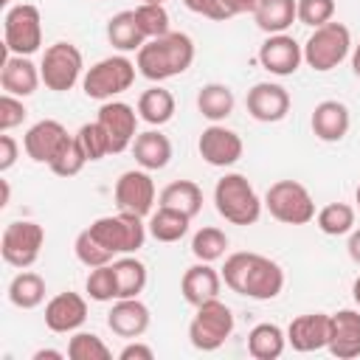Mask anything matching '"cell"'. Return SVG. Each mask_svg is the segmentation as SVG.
<instances>
[{"mask_svg": "<svg viewBox=\"0 0 360 360\" xmlns=\"http://www.w3.org/2000/svg\"><path fill=\"white\" fill-rule=\"evenodd\" d=\"M352 298H354V304L360 307V276H357L354 284H352Z\"/></svg>", "mask_w": 360, "mask_h": 360, "instance_id": "f5cc1de1", "label": "cell"}, {"mask_svg": "<svg viewBox=\"0 0 360 360\" xmlns=\"http://www.w3.org/2000/svg\"><path fill=\"white\" fill-rule=\"evenodd\" d=\"M329 335H332V315H326V312L298 315L287 326V343L301 354L326 349L329 346Z\"/></svg>", "mask_w": 360, "mask_h": 360, "instance_id": "e0dca14e", "label": "cell"}, {"mask_svg": "<svg viewBox=\"0 0 360 360\" xmlns=\"http://www.w3.org/2000/svg\"><path fill=\"white\" fill-rule=\"evenodd\" d=\"M107 39L121 53H129V51L138 53L141 51L146 37H143V31H141V25L135 20V8H124V11H118V14H112L107 20Z\"/></svg>", "mask_w": 360, "mask_h": 360, "instance_id": "83f0119b", "label": "cell"}, {"mask_svg": "<svg viewBox=\"0 0 360 360\" xmlns=\"http://www.w3.org/2000/svg\"><path fill=\"white\" fill-rule=\"evenodd\" d=\"M309 127L315 132L318 141L323 143H338L346 138L349 127H352V115H349V107L338 98H326L321 104H315L312 110V118H309Z\"/></svg>", "mask_w": 360, "mask_h": 360, "instance_id": "7402d4cb", "label": "cell"}, {"mask_svg": "<svg viewBox=\"0 0 360 360\" xmlns=\"http://www.w3.org/2000/svg\"><path fill=\"white\" fill-rule=\"evenodd\" d=\"M214 205L217 214L231 225H256L264 208V200H259L250 180L239 172H228L214 186Z\"/></svg>", "mask_w": 360, "mask_h": 360, "instance_id": "3957f363", "label": "cell"}, {"mask_svg": "<svg viewBox=\"0 0 360 360\" xmlns=\"http://www.w3.org/2000/svg\"><path fill=\"white\" fill-rule=\"evenodd\" d=\"M25 115H28V110H25L20 96H11V93L0 96V132H8L14 127H20L25 121Z\"/></svg>", "mask_w": 360, "mask_h": 360, "instance_id": "ee69618b", "label": "cell"}, {"mask_svg": "<svg viewBox=\"0 0 360 360\" xmlns=\"http://www.w3.org/2000/svg\"><path fill=\"white\" fill-rule=\"evenodd\" d=\"M259 0H222V6L228 8L231 17H239V14H253Z\"/></svg>", "mask_w": 360, "mask_h": 360, "instance_id": "c3c4849f", "label": "cell"}, {"mask_svg": "<svg viewBox=\"0 0 360 360\" xmlns=\"http://www.w3.org/2000/svg\"><path fill=\"white\" fill-rule=\"evenodd\" d=\"M138 118L141 115L127 101H115V98L101 101L96 121L107 132V141H110V152L112 155H121V152H127L132 146V141L138 138Z\"/></svg>", "mask_w": 360, "mask_h": 360, "instance_id": "7c38bea8", "label": "cell"}, {"mask_svg": "<svg viewBox=\"0 0 360 360\" xmlns=\"http://www.w3.org/2000/svg\"><path fill=\"white\" fill-rule=\"evenodd\" d=\"M70 141V132L53 121V118H42L37 124L28 127L25 138H22V146H25V155L34 160V163H45L51 166V160L62 152V146Z\"/></svg>", "mask_w": 360, "mask_h": 360, "instance_id": "2e32d148", "label": "cell"}, {"mask_svg": "<svg viewBox=\"0 0 360 360\" xmlns=\"http://www.w3.org/2000/svg\"><path fill=\"white\" fill-rule=\"evenodd\" d=\"M326 349L338 360L360 357V309H338L332 315V335Z\"/></svg>", "mask_w": 360, "mask_h": 360, "instance_id": "603a6c76", "label": "cell"}, {"mask_svg": "<svg viewBox=\"0 0 360 360\" xmlns=\"http://www.w3.org/2000/svg\"><path fill=\"white\" fill-rule=\"evenodd\" d=\"M304 62V45L290 34H267L259 45V65L273 76H292Z\"/></svg>", "mask_w": 360, "mask_h": 360, "instance_id": "9a60e30c", "label": "cell"}, {"mask_svg": "<svg viewBox=\"0 0 360 360\" xmlns=\"http://www.w3.org/2000/svg\"><path fill=\"white\" fill-rule=\"evenodd\" d=\"M233 104H236L233 90L228 84H222V82H208L197 93V110L211 124H222L233 112Z\"/></svg>", "mask_w": 360, "mask_h": 360, "instance_id": "f546056e", "label": "cell"}, {"mask_svg": "<svg viewBox=\"0 0 360 360\" xmlns=\"http://www.w3.org/2000/svg\"><path fill=\"white\" fill-rule=\"evenodd\" d=\"M222 290V273L211 267V262L191 264L180 278V292L191 307H200L211 298H219Z\"/></svg>", "mask_w": 360, "mask_h": 360, "instance_id": "cb8c5ba5", "label": "cell"}, {"mask_svg": "<svg viewBox=\"0 0 360 360\" xmlns=\"http://www.w3.org/2000/svg\"><path fill=\"white\" fill-rule=\"evenodd\" d=\"M68 357L70 360H110V346L96 332H73L68 340Z\"/></svg>", "mask_w": 360, "mask_h": 360, "instance_id": "8d00e7d4", "label": "cell"}, {"mask_svg": "<svg viewBox=\"0 0 360 360\" xmlns=\"http://www.w3.org/2000/svg\"><path fill=\"white\" fill-rule=\"evenodd\" d=\"M245 104L250 118L262 124H276V121H284L290 112V93L276 82H259L248 90Z\"/></svg>", "mask_w": 360, "mask_h": 360, "instance_id": "ac0fdd59", "label": "cell"}, {"mask_svg": "<svg viewBox=\"0 0 360 360\" xmlns=\"http://www.w3.org/2000/svg\"><path fill=\"white\" fill-rule=\"evenodd\" d=\"M132 155H135V163L146 172L166 169L172 160V141L160 129L138 132V138L132 141Z\"/></svg>", "mask_w": 360, "mask_h": 360, "instance_id": "d4e9b609", "label": "cell"}, {"mask_svg": "<svg viewBox=\"0 0 360 360\" xmlns=\"http://www.w3.org/2000/svg\"><path fill=\"white\" fill-rule=\"evenodd\" d=\"M287 349V329H281L278 323H256L248 332V354L253 360H278Z\"/></svg>", "mask_w": 360, "mask_h": 360, "instance_id": "484cf974", "label": "cell"}, {"mask_svg": "<svg viewBox=\"0 0 360 360\" xmlns=\"http://www.w3.org/2000/svg\"><path fill=\"white\" fill-rule=\"evenodd\" d=\"M76 138H79V143H82V149H84V155H87L90 163H93V160H101V158H107V155H112V152H110L107 132L101 129L98 121L82 124L79 132H76Z\"/></svg>", "mask_w": 360, "mask_h": 360, "instance_id": "b9f144b4", "label": "cell"}, {"mask_svg": "<svg viewBox=\"0 0 360 360\" xmlns=\"http://www.w3.org/2000/svg\"><path fill=\"white\" fill-rule=\"evenodd\" d=\"M194 62V39L183 31H169L163 37L146 39L135 53L138 73L149 82H166L186 73Z\"/></svg>", "mask_w": 360, "mask_h": 360, "instance_id": "7a4b0ae2", "label": "cell"}, {"mask_svg": "<svg viewBox=\"0 0 360 360\" xmlns=\"http://www.w3.org/2000/svg\"><path fill=\"white\" fill-rule=\"evenodd\" d=\"M39 76L42 84L53 93H68L76 87L79 79H84V56L73 42H53L45 48L42 62H39Z\"/></svg>", "mask_w": 360, "mask_h": 360, "instance_id": "ba28073f", "label": "cell"}, {"mask_svg": "<svg viewBox=\"0 0 360 360\" xmlns=\"http://www.w3.org/2000/svg\"><path fill=\"white\" fill-rule=\"evenodd\" d=\"M73 253H76V259L84 264V267H101V264H110L115 256L90 233V228H84V231H79V236H76V242H73Z\"/></svg>", "mask_w": 360, "mask_h": 360, "instance_id": "f35d334b", "label": "cell"}, {"mask_svg": "<svg viewBox=\"0 0 360 360\" xmlns=\"http://www.w3.org/2000/svg\"><path fill=\"white\" fill-rule=\"evenodd\" d=\"M17 155H20L17 141H14L8 132H3V135H0V172H8V169L17 163Z\"/></svg>", "mask_w": 360, "mask_h": 360, "instance_id": "bcb514c9", "label": "cell"}, {"mask_svg": "<svg viewBox=\"0 0 360 360\" xmlns=\"http://www.w3.org/2000/svg\"><path fill=\"white\" fill-rule=\"evenodd\" d=\"M42 245H45L42 225L34 219H17V222H8L0 236V256L6 264L17 270H28L39 259Z\"/></svg>", "mask_w": 360, "mask_h": 360, "instance_id": "8fae6325", "label": "cell"}, {"mask_svg": "<svg viewBox=\"0 0 360 360\" xmlns=\"http://www.w3.org/2000/svg\"><path fill=\"white\" fill-rule=\"evenodd\" d=\"M354 202L360 205V183H357V188H354Z\"/></svg>", "mask_w": 360, "mask_h": 360, "instance_id": "11a10c76", "label": "cell"}, {"mask_svg": "<svg viewBox=\"0 0 360 360\" xmlns=\"http://www.w3.org/2000/svg\"><path fill=\"white\" fill-rule=\"evenodd\" d=\"M118 360H155V352H152V346H146V343H141V340L135 338V340H129V343L118 352Z\"/></svg>", "mask_w": 360, "mask_h": 360, "instance_id": "7dc6e473", "label": "cell"}, {"mask_svg": "<svg viewBox=\"0 0 360 360\" xmlns=\"http://www.w3.org/2000/svg\"><path fill=\"white\" fill-rule=\"evenodd\" d=\"M228 250V236L222 228H214V225H205L200 228L194 236H191V253L197 262H217L222 259Z\"/></svg>", "mask_w": 360, "mask_h": 360, "instance_id": "d590c367", "label": "cell"}, {"mask_svg": "<svg viewBox=\"0 0 360 360\" xmlns=\"http://www.w3.org/2000/svg\"><path fill=\"white\" fill-rule=\"evenodd\" d=\"M346 250H349V259H352L354 264H360V228H354V231L349 233Z\"/></svg>", "mask_w": 360, "mask_h": 360, "instance_id": "681fc988", "label": "cell"}, {"mask_svg": "<svg viewBox=\"0 0 360 360\" xmlns=\"http://www.w3.org/2000/svg\"><path fill=\"white\" fill-rule=\"evenodd\" d=\"M90 233L112 253V256H127V253H138L146 242V225L143 217L129 214V211H118L110 217H98L90 225Z\"/></svg>", "mask_w": 360, "mask_h": 360, "instance_id": "8992f818", "label": "cell"}, {"mask_svg": "<svg viewBox=\"0 0 360 360\" xmlns=\"http://www.w3.org/2000/svg\"><path fill=\"white\" fill-rule=\"evenodd\" d=\"M219 273H222V284L231 292L253 301H273L284 290L281 264L262 253H250V250L231 253Z\"/></svg>", "mask_w": 360, "mask_h": 360, "instance_id": "6da1fadb", "label": "cell"}, {"mask_svg": "<svg viewBox=\"0 0 360 360\" xmlns=\"http://www.w3.org/2000/svg\"><path fill=\"white\" fill-rule=\"evenodd\" d=\"M183 6L191 11V14H200V17H208L214 22H222L228 20V8L222 6V0H183Z\"/></svg>", "mask_w": 360, "mask_h": 360, "instance_id": "f6af8a7d", "label": "cell"}, {"mask_svg": "<svg viewBox=\"0 0 360 360\" xmlns=\"http://www.w3.org/2000/svg\"><path fill=\"white\" fill-rule=\"evenodd\" d=\"M8 3H11V0H3V6H8Z\"/></svg>", "mask_w": 360, "mask_h": 360, "instance_id": "6f0895ef", "label": "cell"}, {"mask_svg": "<svg viewBox=\"0 0 360 360\" xmlns=\"http://www.w3.org/2000/svg\"><path fill=\"white\" fill-rule=\"evenodd\" d=\"M253 20L264 34H287V28L298 20V0H259Z\"/></svg>", "mask_w": 360, "mask_h": 360, "instance_id": "4316f807", "label": "cell"}, {"mask_svg": "<svg viewBox=\"0 0 360 360\" xmlns=\"http://www.w3.org/2000/svg\"><path fill=\"white\" fill-rule=\"evenodd\" d=\"M115 205L118 211H129L138 217H149L158 200L155 180L146 169H129L115 180Z\"/></svg>", "mask_w": 360, "mask_h": 360, "instance_id": "4fadbf2b", "label": "cell"}, {"mask_svg": "<svg viewBox=\"0 0 360 360\" xmlns=\"http://www.w3.org/2000/svg\"><path fill=\"white\" fill-rule=\"evenodd\" d=\"M135 20H138L146 39H155V37H163L172 31L169 28V11L163 3H141L135 8Z\"/></svg>", "mask_w": 360, "mask_h": 360, "instance_id": "ab89813d", "label": "cell"}, {"mask_svg": "<svg viewBox=\"0 0 360 360\" xmlns=\"http://www.w3.org/2000/svg\"><path fill=\"white\" fill-rule=\"evenodd\" d=\"M84 292H87L90 301H98V304H107V301H115L118 298V284H115L112 262L110 264H101V267H93L87 273Z\"/></svg>", "mask_w": 360, "mask_h": 360, "instance_id": "74e56055", "label": "cell"}, {"mask_svg": "<svg viewBox=\"0 0 360 360\" xmlns=\"http://www.w3.org/2000/svg\"><path fill=\"white\" fill-rule=\"evenodd\" d=\"M112 270H115V284H118V298H138L149 281L146 264L141 259H135L132 253L112 259Z\"/></svg>", "mask_w": 360, "mask_h": 360, "instance_id": "1f68e13d", "label": "cell"}, {"mask_svg": "<svg viewBox=\"0 0 360 360\" xmlns=\"http://www.w3.org/2000/svg\"><path fill=\"white\" fill-rule=\"evenodd\" d=\"M0 186H3V202H0V205H8V197H11V191H8V180H0Z\"/></svg>", "mask_w": 360, "mask_h": 360, "instance_id": "db71d44e", "label": "cell"}, {"mask_svg": "<svg viewBox=\"0 0 360 360\" xmlns=\"http://www.w3.org/2000/svg\"><path fill=\"white\" fill-rule=\"evenodd\" d=\"M158 205L177 208V211H183V214H188L194 219L202 211V188L194 180H174L160 191Z\"/></svg>", "mask_w": 360, "mask_h": 360, "instance_id": "836d02e7", "label": "cell"}, {"mask_svg": "<svg viewBox=\"0 0 360 360\" xmlns=\"http://www.w3.org/2000/svg\"><path fill=\"white\" fill-rule=\"evenodd\" d=\"M194 318L188 323V340L200 352H217L233 335V312L219 298H211L194 307Z\"/></svg>", "mask_w": 360, "mask_h": 360, "instance_id": "9c48e42d", "label": "cell"}, {"mask_svg": "<svg viewBox=\"0 0 360 360\" xmlns=\"http://www.w3.org/2000/svg\"><path fill=\"white\" fill-rule=\"evenodd\" d=\"M45 278L34 270H20L8 281V301L17 309H37L45 301Z\"/></svg>", "mask_w": 360, "mask_h": 360, "instance_id": "d6a6232c", "label": "cell"}, {"mask_svg": "<svg viewBox=\"0 0 360 360\" xmlns=\"http://www.w3.org/2000/svg\"><path fill=\"white\" fill-rule=\"evenodd\" d=\"M84 163H90V160H87V155H84L79 138L70 135V141H68V143L62 146V152L51 160L48 169H51L53 174H59V177H76V174L84 169Z\"/></svg>", "mask_w": 360, "mask_h": 360, "instance_id": "60d3db41", "label": "cell"}, {"mask_svg": "<svg viewBox=\"0 0 360 360\" xmlns=\"http://www.w3.org/2000/svg\"><path fill=\"white\" fill-rule=\"evenodd\" d=\"M335 20V0H298V22L318 28Z\"/></svg>", "mask_w": 360, "mask_h": 360, "instance_id": "7bdbcfd3", "label": "cell"}, {"mask_svg": "<svg viewBox=\"0 0 360 360\" xmlns=\"http://www.w3.org/2000/svg\"><path fill=\"white\" fill-rule=\"evenodd\" d=\"M65 352H56V349H39L31 354V360H62Z\"/></svg>", "mask_w": 360, "mask_h": 360, "instance_id": "f907efd6", "label": "cell"}, {"mask_svg": "<svg viewBox=\"0 0 360 360\" xmlns=\"http://www.w3.org/2000/svg\"><path fill=\"white\" fill-rule=\"evenodd\" d=\"M197 152L200 158L208 163V166H217V169H228L233 166L242 152H245V143L239 138V132L228 129L225 124H211L200 132V141H197Z\"/></svg>", "mask_w": 360, "mask_h": 360, "instance_id": "5bb4252c", "label": "cell"}, {"mask_svg": "<svg viewBox=\"0 0 360 360\" xmlns=\"http://www.w3.org/2000/svg\"><path fill=\"white\" fill-rule=\"evenodd\" d=\"M39 84H42L39 65H34L28 56H17V53H6L3 56V68H0V87H3V93L28 98V96L37 93Z\"/></svg>", "mask_w": 360, "mask_h": 360, "instance_id": "44dd1931", "label": "cell"}, {"mask_svg": "<svg viewBox=\"0 0 360 360\" xmlns=\"http://www.w3.org/2000/svg\"><path fill=\"white\" fill-rule=\"evenodd\" d=\"M264 208L270 211L273 219L284 225H307L315 219V200L307 186L298 180H276L264 191Z\"/></svg>", "mask_w": 360, "mask_h": 360, "instance_id": "52a82bcc", "label": "cell"}, {"mask_svg": "<svg viewBox=\"0 0 360 360\" xmlns=\"http://www.w3.org/2000/svg\"><path fill=\"white\" fill-rule=\"evenodd\" d=\"M141 3H166V0H141Z\"/></svg>", "mask_w": 360, "mask_h": 360, "instance_id": "9f6ffc18", "label": "cell"}, {"mask_svg": "<svg viewBox=\"0 0 360 360\" xmlns=\"http://www.w3.org/2000/svg\"><path fill=\"white\" fill-rule=\"evenodd\" d=\"M346 56H352V34L343 22H323L312 28L309 39L304 42V62L315 73H329L335 70Z\"/></svg>", "mask_w": 360, "mask_h": 360, "instance_id": "277c9868", "label": "cell"}, {"mask_svg": "<svg viewBox=\"0 0 360 360\" xmlns=\"http://www.w3.org/2000/svg\"><path fill=\"white\" fill-rule=\"evenodd\" d=\"M188 225H191V217L177 211V208H169V205H158V211L149 214V222H146V231L152 239L158 242H180L186 233H188Z\"/></svg>", "mask_w": 360, "mask_h": 360, "instance_id": "f1b7e54d", "label": "cell"}, {"mask_svg": "<svg viewBox=\"0 0 360 360\" xmlns=\"http://www.w3.org/2000/svg\"><path fill=\"white\" fill-rule=\"evenodd\" d=\"M42 45V17L34 3H17L3 17V51L31 56Z\"/></svg>", "mask_w": 360, "mask_h": 360, "instance_id": "30bf717a", "label": "cell"}, {"mask_svg": "<svg viewBox=\"0 0 360 360\" xmlns=\"http://www.w3.org/2000/svg\"><path fill=\"white\" fill-rule=\"evenodd\" d=\"M174 110H177L174 96H172L166 87H160V84H155V87H149V90H143V93L138 96V115H141V121H146L149 127H163V124H169V121L174 118Z\"/></svg>", "mask_w": 360, "mask_h": 360, "instance_id": "4dcf8cb0", "label": "cell"}, {"mask_svg": "<svg viewBox=\"0 0 360 360\" xmlns=\"http://www.w3.org/2000/svg\"><path fill=\"white\" fill-rule=\"evenodd\" d=\"M315 222L326 236H346L354 231V208L349 202H329L315 214Z\"/></svg>", "mask_w": 360, "mask_h": 360, "instance_id": "e575fe53", "label": "cell"}, {"mask_svg": "<svg viewBox=\"0 0 360 360\" xmlns=\"http://www.w3.org/2000/svg\"><path fill=\"white\" fill-rule=\"evenodd\" d=\"M135 73H138V65L132 59H127L124 53L107 56V59H98L96 65H90L84 70L82 90L93 101H110V98H115L132 87Z\"/></svg>", "mask_w": 360, "mask_h": 360, "instance_id": "5b68a950", "label": "cell"}, {"mask_svg": "<svg viewBox=\"0 0 360 360\" xmlns=\"http://www.w3.org/2000/svg\"><path fill=\"white\" fill-rule=\"evenodd\" d=\"M87 321V301L79 292H56L45 304V326L56 335H73Z\"/></svg>", "mask_w": 360, "mask_h": 360, "instance_id": "d6986e66", "label": "cell"}, {"mask_svg": "<svg viewBox=\"0 0 360 360\" xmlns=\"http://www.w3.org/2000/svg\"><path fill=\"white\" fill-rule=\"evenodd\" d=\"M352 70H354V76L360 79V42L352 48Z\"/></svg>", "mask_w": 360, "mask_h": 360, "instance_id": "816d5d0a", "label": "cell"}, {"mask_svg": "<svg viewBox=\"0 0 360 360\" xmlns=\"http://www.w3.org/2000/svg\"><path fill=\"white\" fill-rule=\"evenodd\" d=\"M149 307L141 298H115L112 309L107 312V326L112 335L124 340H135L149 329Z\"/></svg>", "mask_w": 360, "mask_h": 360, "instance_id": "ffe728a7", "label": "cell"}]
</instances>
